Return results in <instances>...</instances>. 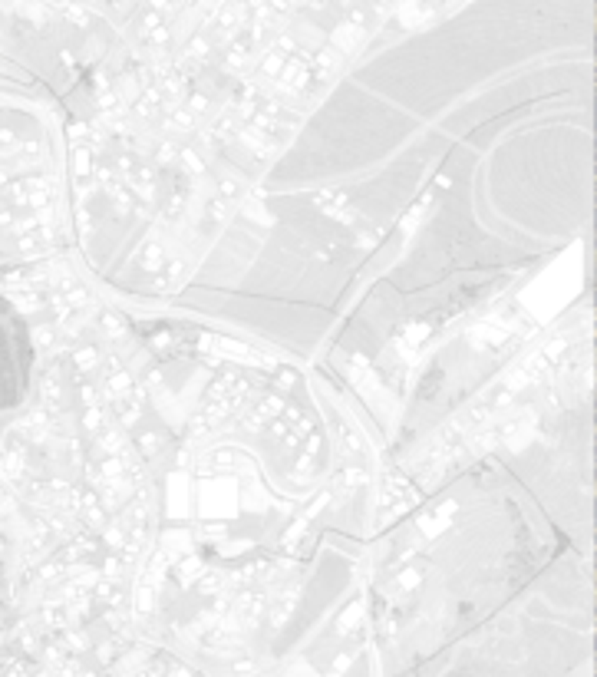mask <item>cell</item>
<instances>
[{"mask_svg": "<svg viewBox=\"0 0 597 677\" xmlns=\"http://www.w3.org/2000/svg\"><path fill=\"white\" fill-rule=\"evenodd\" d=\"M594 221L587 40L413 46L343 79L185 288L301 357L376 354Z\"/></svg>", "mask_w": 597, "mask_h": 677, "instance_id": "1", "label": "cell"}]
</instances>
